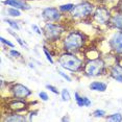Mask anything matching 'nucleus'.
Here are the masks:
<instances>
[{
  "label": "nucleus",
  "instance_id": "obj_1",
  "mask_svg": "<svg viewBox=\"0 0 122 122\" xmlns=\"http://www.w3.org/2000/svg\"><path fill=\"white\" fill-rule=\"evenodd\" d=\"M84 45V36L80 32L73 31L69 34L64 40V47L69 52H75Z\"/></svg>",
  "mask_w": 122,
  "mask_h": 122
},
{
  "label": "nucleus",
  "instance_id": "obj_2",
  "mask_svg": "<svg viewBox=\"0 0 122 122\" xmlns=\"http://www.w3.org/2000/svg\"><path fill=\"white\" fill-rule=\"evenodd\" d=\"M60 64L63 68L68 69L71 71H78L81 67L82 63L78 57H76L74 54L71 53H64L60 56L59 59Z\"/></svg>",
  "mask_w": 122,
  "mask_h": 122
},
{
  "label": "nucleus",
  "instance_id": "obj_3",
  "mask_svg": "<svg viewBox=\"0 0 122 122\" xmlns=\"http://www.w3.org/2000/svg\"><path fill=\"white\" fill-rule=\"evenodd\" d=\"M104 69V62L102 60L89 61L85 66V72L89 76H98Z\"/></svg>",
  "mask_w": 122,
  "mask_h": 122
},
{
  "label": "nucleus",
  "instance_id": "obj_4",
  "mask_svg": "<svg viewBox=\"0 0 122 122\" xmlns=\"http://www.w3.org/2000/svg\"><path fill=\"white\" fill-rule=\"evenodd\" d=\"M93 5L88 2H82L80 4L74 5L71 10V15L73 18H85L90 16L93 13Z\"/></svg>",
  "mask_w": 122,
  "mask_h": 122
},
{
  "label": "nucleus",
  "instance_id": "obj_5",
  "mask_svg": "<svg viewBox=\"0 0 122 122\" xmlns=\"http://www.w3.org/2000/svg\"><path fill=\"white\" fill-rule=\"evenodd\" d=\"M63 32V28L61 25L52 23H47L44 27V34L48 41H56Z\"/></svg>",
  "mask_w": 122,
  "mask_h": 122
},
{
  "label": "nucleus",
  "instance_id": "obj_6",
  "mask_svg": "<svg viewBox=\"0 0 122 122\" xmlns=\"http://www.w3.org/2000/svg\"><path fill=\"white\" fill-rule=\"evenodd\" d=\"M13 94L17 99H24L28 97L31 94V91L27 87L21 85V84H16L13 86Z\"/></svg>",
  "mask_w": 122,
  "mask_h": 122
},
{
  "label": "nucleus",
  "instance_id": "obj_7",
  "mask_svg": "<svg viewBox=\"0 0 122 122\" xmlns=\"http://www.w3.org/2000/svg\"><path fill=\"white\" fill-rule=\"evenodd\" d=\"M42 16L48 22H55L60 20L61 18L60 12L57 10V9H54V7H47V9H45L42 13Z\"/></svg>",
  "mask_w": 122,
  "mask_h": 122
},
{
  "label": "nucleus",
  "instance_id": "obj_8",
  "mask_svg": "<svg viewBox=\"0 0 122 122\" xmlns=\"http://www.w3.org/2000/svg\"><path fill=\"white\" fill-rule=\"evenodd\" d=\"M111 47L115 50L117 53L122 54V31L114 35V37L111 40Z\"/></svg>",
  "mask_w": 122,
  "mask_h": 122
},
{
  "label": "nucleus",
  "instance_id": "obj_9",
  "mask_svg": "<svg viewBox=\"0 0 122 122\" xmlns=\"http://www.w3.org/2000/svg\"><path fill=\"white\" fill-rule=\"evenodd\" d=\"M94 18H95V20L98 22V23L104 24L110 20V13L107 10L103 9V7H100V9H98L96 10L95 15H94Z\"/></svg>",
  "mask_w": 122,
  "mask_h": 122
},
{
  "label": "nucleus",
  "instance_id": "obj_10",
  "mask_svg": "<svg viewBox=\"0 0 122 122\" xmlns=\"http://www.w3.org/2000/svg\"><path fill=\"white\" fill-rule=\"evenodd\" d=\"M4 4L10 5L12 7H15V9H20V10H29V5L25 3L22 0H5L3 2Z\"/></svg>",
  "mask_w": 122,
  "mask_h": 122
},
{
  "label": "nucleus",
  "instance_id": "obj_11",
  "mask_svg": "<svg viewBox=\"0 0 122 122\" xmlns=\"http://www.w3.org/2000/svg\"><path fill=\"white\" fill-rule=\"evenodd\" d=\"M111 75L117 81L122 82V67L121 66H119V65L113 66L112 69H111Z\"/></svg>",
  "mask_w": 122,
  "mask_h": 122
},
{
  "label": "nucleus",
  "instance_id": "obj_12",
  "mask_svg": "<svg viewBox=\"0 0 122 122\" xmlns=\"http://www.w3.org/2000/svg\"><path fill=\"white\" fill-rule=\"evenodd\" d=\"M90 89L93 91H98V92H104L107 90V86L104 84V82H101V81H93L90 86Z\"/></svg>",
  "mask_w": 122,
  "mask_h": 122
},
{
  "label": "nucleus",
  "instance_id": "obj_13",
  "mask_svg": "<svg viewBox=\"0 0 122 122\" xmlns=\"http://www.w3.org/2000/svg\"><path fill=\"white\" fill-rule=\"evenodd\" d=\"M75 100H76V103L79 105V107H89L91 104V100L88 98V97H81L79 96V94L75 92Z\"/></svg>",
  "mask_w": 122,
  "mask_h": 122
},
{
  "label": "nucleus",
  "instance_id": "obj_14",
  "mask_svg": "<svg viewBox=\"0 0 122 122\" xmlns=\"http://www.w3.org/2000/svg\"><path fill=\"white\" fill-rule=\"evenodd\" d=\"M111 21H112L113 25L116 28L122 29V14H116V15H114L112 19H111Z\"/></svg>",
  "mask_w": 122,
  "mask_h": 122
},
{
  "label": "nucleus",
  "instance_id": "obj_15",
  "mask_svg": "<svg viewBox=\"0 0 122 122\" xmlns=\"http://www.w3.org/2000/svg\"><path fill=\"white\" fill-rule=\"evenodd\" d=\"M10 109L14 111H20V110L25 109V103L20 100H16V101L12 102V103L10 104Z\"/></svg>",
  "mask_w": 122,
  "mask_h": 122
},
{
  "label": "nucleus",
  "instance_id": "obj_16",
  "mask_svg": "<svg viewBox=\"0 0 122 122\" xmlns=\"http://www.w3.org/2000/svg\"><path fill=\"white\" fill-rule=\"evenodd\" d=\"M3 121H9V122H12V121H25V117L21 115H18V114H13V115L9 116L5 119H3Z\"/></svg>",
  "mask_w": 122,
  "mask_h": 122
},
{
  "label": "nucleus",
  "instance_id": "obj_17",
  "mask_svg": "<svg viewBox=\"0 0 122 122\" xmlns=\"http://www.w3.org/2000/svg\"><path fill=\"white\" fill-rule=\"evenodd\" d=\"M107 120L109 121H116V122H120L122 121V115L120 113H116V114H113V115L107 117Z\"/></svg>",
  "mask_w": 122,
  "mask_h": 122
},
{
  "label": "nucleus",
  "instance_id": "obj_18",
  "mask_svg": "<svg viewBox=\"0 0 122 122\" xmlns=\"http://www.w3.org/2000/svg\"><path fill=\"white\" fill-rule=\"evenodd\" d=\"M6 13L9 14L10 16H12V17H20L21 16L20 10L18 9H15V7H10V9H9L6 10Z\"/></svg>",
  "mask_w": 122,
  "mask_h": 122
},
{
  "label": "nucleus",
  "instance_id": "obj_19",
  "mask_svg": "<svg viewBox=\"0 0 122 122\" xmlns=\"http://www.w3.org/2000/svg\"><path fill=\"white\" fill-rule=\"evenodd\" d=\"M74 7V5L72 3H68V4H64L60 6V10L61 12H69V10H72V9Z\"/></svg>",
  "mask_w": 122,
  "mask_h": 122
},
{
  "label": "nucleus",
  "instance_id": "obj_20",
  "mask_svg": "<svg viewBox=\"0 0 122 122\" xmlns=\"http://www.w3.org/2000/svg\"><path fill=\"white\" fill-rule=\"evenodd\" d=\"M62 98L64 101H69L70 100V94H69L67 89H63L62 91Z\"/></svg>",
  "mask_w": 122,
  "mask_h": 122
},
{
  "label": "nucleus",
  "instance_id": "obj_21",
  "mask_svg": "<svg viewBox=\"0 0 122 122\" xmlns=\"http://www.w3.org/2000/svg\"><path fill=\"white\" fill-rule=\"evenodd\" d=\"M5 21H6L7 23L10 24V27H13L14 29H17V30L19 29V25L17 24V22H15V21H13V20H10V19H6Z\"/></svg>",
  "mask_w": 122,
  "mask_h": 122
},
{
  "label": "nucleus",
  "instance_id": "obj_22",
  "mask_svg": "<svg viewBox=\"0 0 122 122\" xmlns=\"http://www.w3.org/2000/svg\"><path fill=\"white\" fill-rule=\"evenodd\" d=\"M105 115V112L102 110H96L95 112L93 113V116L94 117H103V116Z\"/></svg>",
  "mask_w": 122,
  "mask_h": 122
},
{
  "label": "nucleus",
  "instance_id": "obj_23",
  "mask_svg": "<svg viewBox=\"0 0 122 122\" xmlns=\"http://www.w3.org/2000/svg\"><path fill=\"white\" fill-rule=\"evenodd\" d=\"M39 96H40V98L44 101L48 100V95H47V93H45V92H40L39 93Z\"/></svg>",
  "mask_w": 122,
  "mask_h": 122
},
{
  "label": "nucleus",
  "instance_id": "obj_24",
  "mask_svg": "<svg viewBox=\"0 0 122 122\" xmlns=\"http://www.w3.org/2000/svg\"><path fill=\"white\" fill-rule=\"evenodd\" d=\"M44 53L46 54V57H47V60L49 61V63H50V64H53V60H52L50 53H49V52L47 51V49H45V48H44Z\"/></svg>",
  "mask_w": 122,
  "mask_h": 122
},
{
  "label": "nucleus",
  "instance_id": "obj_25",
  "mask_svg": "<svg viewBox=\"0 0 122 122\" xmlns=\"http://www.w3.org/2000/svg\"><path fill=\"white\" fill-rule=\"evenodd\" d=\"M46 88L47 89H49V90L51 91V92H53L54 94H59V90H57L55 87H53V86H51V85H47L46 86Z\"/></svg>",
  "mask_w": 122,
  "mask_h": 122
},
{
  "label": "nucleus",
  "instance_id": "obj_26",
  "mask_svg": "<svg viewBox=\"0 0 122 122\" xmlns=\"http://www.w3.org/2000/svg\"><path fill=\"white\" fill-rule=\"evenodd\" d=\"M57 72H59V74H60V75L61 76H63L64 77V78H65V79H67L68 80V81H71V78H70V77H69L68 75H67V74H65V73H64V72H62V71H57Z\"/></svg>",
  "mask_w": 122,
  "mask_h": 122
},
{
  "label": "nucleus",
  "instance_id": "obj_27",
  "mask_svg": "<svg viewBox=\"0 0 122 122\" xmlns=\"http://www.w3.org/2000/svg\"><path fill=\"white\" fill-rule=\"evenodd\" d=\"M0 40H1V42L3 43V44H5V45H9V46H10V47H14V44H13V43H10V41L5 40L4 38H1V39H0Z\"/></svg>",
  "mask_w": 122,
  "mask_h": 122
},
{
  "label": "nucleus",
  "instance_id": "obj_28",
  "mask_svg": "<svg viewBox=\"0 0 122 122\" xmlns=\"http://www.w3.org/2000/svg\"><path fill=\"white\" fill-rule=\"evenodd\" d=\"M10 55H13V56H15V57L21 56L20 52H18V51H16V50H10Z\"/></svg>",
  "mask_w": 122,
  "mask_h": 122
},
{
  "label": "nucleus",
  "instance_id": "obj_29",
  "mask_svg": "<svg viewBox=\"0 0 122 122\" xmlns=\"http://www.w3.org/2000/svg\"><path fill=\"white\" fill-rule=\"evenodd\" d=\"M31 28L34 29L35 31H36V32H37V34H38V35H41V34H42V31H41V29L39 28V27H38L37 25H35V24H34V25H31Z\"/></svg>",
  "mask_w": 122,
  "mask_h": 122
},
{
  "label": "nucleus",
  "instance_id": "obj_30",
  "mask_svg": "<svg viewBox=\"0 0 122 122\" xmlns=\"http://www.w3.org/2000/svg\"><path fill=\"white\" fill-rule=\"evenodd\" d=\"M65 120H69V118L68 117H64L63 118V121H65Z\"/></svg>",
  "mask_w": 122,
  "mask_h": 122
}]
</instances>
